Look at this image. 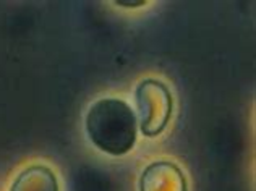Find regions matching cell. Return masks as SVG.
Masks as SVG:
<instances>
[{
  "mask_svg": "<svg viewBox=\"0 0 256 191\" xmlns=\"http://www.w3.org/2000/svg\"><path fill=\"white\" fill-rule=\"evenodd\" d=\"M10 191H58V183L50 168L31 166L16 176Z\"/></svg>",
  "mask_w": 256,
  "mask_h": 191,
  "instance_id": "277c9868",
  "label": "cell"
},
{
  "mask_svg": "<svg viewBox=\"0 0 256 191\" xmlns=\"http://www.w3.org/2000/svg\"><path fill=\"white\" fill-rule=\"evenodd\" d=\"M86 133L102 152L124 156L136 142L138 120L132 107L122 99H99L86 115Z\"/></svg>",
  "mask_w": 256,
  "mask_h": 191,
  "instance_id": "6da1fadb",
  "label": "cell"
},
{
  "mask_svg": "<svg viewBox=\"0 0 256 191\" xmlns=\"http://www.w3.org/2000/svg\"><path fill=\"white\" fill-rule=\"evenodd\" d=\"M134 102L141 133L148 138L162 133L172 117L174 107L169 88L159 80H143L134 90Z\"/></svg>",
  "mask_w": 256,
  "mask_h": 191,
  "instance_id": "7a4b0ae2",
  "label": "cell"
},
{
  "mask_svg": "<svg viewBox=\"0 0 256 191\" xmlns=\"http://www.w3.org/2000/svg\"><path fill=\"white\" fill-rule=\"evenodd\" d=\"M148 2H144V0H133V2H130V0H117L116 5L118 6H126V8H134V6H143L146 5Z\"/></svg>",
  "mask_w": 256,
  "mask_h": 191,
  "instance_id": "5b68a950",
  "label": "cell"
},
{
  "mask_svg": "<svg viewBox=\"0 0 256 191\" xmlns=\"http://www.w3.org/2000/svg\"><path fill=\"white\" fill-rule=\"evenodd\" d=\"M140 191H186V180L174 162L158 160L143 170Z\"/></svg>",
  "mask_w": 256,
  "mask_h": 191,
  "instance_id": "3957f363",
  "label": "cell"
}]
</instances>
